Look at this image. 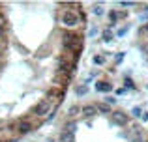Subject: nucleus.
I'll use <instances>...</instances> for the list:
<instances>
[{"label":"nucleus","instance_id":"obj_13","mask_svg":"<svg viewBox=\"0 0 148 142\" xmlns=\"http://www.w3.org/2000/svg\"><path fill=\"white\" fill-rule=\"evenodd\" d=\"M112 36H114V34L111 32V30H103V34H101V37H103V41H112Z\"/></svg>","mask_w":148,"mask_h":142},{"label":"nucleus","instance_id":"obj_22","mask_svg":"<svg viewBox=\"0 0 148 142\" xmlns=\"http://www.w3.org/2000/svg\"><path fill=\"white\" fill-rule=\"evenodd\" d=\"M96 34H98V28H90V32H88V36H90V37H94Z\"/></svg>","mask_w":148,"mask_h":142},{"label":"nucleus","instance_id":"obj_7","mask_svg":"<svg viewBox=\"0 0 148 142\" xmlns=\"http://www.w3.org/2000/svg\"><path fill=\"white\" fill-rule=\"evenodd\" d=\"M60 142H75V133H69V131H62L60 137H58Z\"/></svg>","mask_w":148,"mask_h":142},{"label":"nucleus","instance_id":"obj_3","mask_svg":"<svg viewBox=\"0 0 148 142\" xmlns=\"http://www.w3.org/2000/svg\"><path fill=\"white\" fill-rule=\"evenodd\" d=\"M73 67H75V66H73L71 60H66V58L58 60V73H64L68 79L71 77V69H73Z\"/></svg>","mask_w":148,"mask_h":142},{"label":"nucleus","instance_id":"obj_2","mask_svg":"<svg viewBox=\"0 0 148 142\" xmlns=\"http://www.w3.org/2000/svg\"><path fill=\"white\" fill-rule=\"evenodd\" d=\"M60 21H62V24H66V26H75L77 22H79V19H77V15H75V11H64V13L60 15Z\"/></svg>","mask_w":148,"mask_h":142},{"label":"nucleus","instance_id":"obj_18","mask_svg":"<svg viewBox=\"0 0 148 142\" xmlns=\"http://www.w3.org/2000/svg\"><path fill=\"white\" fill-rule=\"evenodd\" d=\"M133 88H135L133 80H131V79H126V90H133Z\"/></svg>","mask_w":148,"mask_h":142},{"label":"nucleus","instance_id":"obj_9","mask_svg":"<svg viewBox=\"0 0 148 142\" xmlns=\"http://www.w3.org/2000/svg\"><path fill=\"white\" fill-rule=\"evenodd\" d=\"M81 112L86 114V116H94V114L98 112V107H96V105H84L83 109H81Z\"/></svg>","mask_w":148,"mask_h":142},{"label":"nucleus","instance_id":"obj_17","mask_svg":"<svg viewBox=\"0 0 148 142\" xmlns=\"http://www.w3.org/2000/svg\"><path fill=\"white\" fill-rule=\"evenodd\" d=\"M124 58H126V52H118V54L114 56V62H118V64H120V62H122Z\"/></svg>","mask_w":148,"mask_h":142},{"label":"nucleus","instance_id":"obj_19","mask_svg":"<svg viewBox=\"0 0 148 142\" xmlns=\"http://www.w3.org/2000/svg\"><path fill=\"white\" fill-rule=\"evenodd\" d=\"M92 13H94V15H103V7H101V6H96L94 10H92Z\"/></svg>","mask_w":148,"mask_h":142},{"label":"nucleus","instance_id":"obj_1","mask_svg":"<svg viewBox=\"0 0 148 142\" xmlns=\"http://www.w3.org/2000/svg\"><path fill=\"white\" fill-rule=\"evenodd\" d=\"M62 47L66 51L73 52L75 58L79 56V52L83 51V39L81 36H77L75 32H62Z\"/></svg>","mask_w":148,"mask_h":142},{"label":"nucleus","instance_id":"obj_10","mask_svg":"<svg viewBox=\"0 0 148 142\" xmlns=\"http://www.w3.org/2000/svg\"><path fill=\"white\" fill-rule=\"evenodd\" d=\"M96 90H98V92H111V90H112V86H111L109 82L98 80V82H96Z\"/></svg>","mask_w":148,"mask_h":142},{"label":"nucleus","instance_id":"obj_25","mask_svg":"<svg viewBox=\"0 0 148 142\" xmlns=\"http://www.w3.org/2000/svg\"><path fill=\"white\" fill-rule=\"evenodd\" d=\"M4 30H6V28H4V24H2V22H0V36H2V34H4Z\"/></svg>","mask_w":148,"mask_h":142},{"label":"nucleus","instance_id":"obj_26","mask_svg":"<svg viewBox=\"0 0 148 142\" xmlns=\"http://www.w3.org/2000/svg\"><path fill=\"white\" fill-rule=\"evenodd\" d=\"M0 66H2V58H0Z\"/></svg>","mask_w":148,"mask_h":142},{"label":"nucleus","instance_id":"obj_15","mask_svg":"<svg viewBox=\"0 0 148 142\" xmlns=\"http://www.w3.org/2000/svg\"><path fill=\"white\" fill-rule=\"evenodd\" d=\"M94 64H96V66H103V64H105V56H101V54L94 56Z\"/></svg>","mask_w":148,"mask_h":142},{"label":"nucleus","instance_id":"obj_12","mask_svg":"<svg viewBox=\"0 0 148 142\" xmlns=\"http://www.w3.org/2000/svg\"><path fill=\"white\" fill-rule=\"evenodd\" d=\"M98 107V112H101V114H109L111 112V107L107 105V103H99V105H96Z\"/></svg>","mask_w":148,"mask_h":142},{"label":"nucleus","instance_id":"obj_11","mask_svg":"<svg viewBox=\"0 0 148 142\" xmlns=\"http://www.w3.org/2000/svg\"><path fill=\"white\" fill-rule=\"evenodd\" d=\"M88 94V84H79V86H75V95H79V97H83V95Z\"/></svg>","mask_w":148,"mask_h":142},{"label":"nucleus","instance_id":"obj_21","mask_svg":"<svg viewBox=\"0 0 148 142\" xmlns=\"http://www.w3.org/2000/svg\"><path fill=\"white\" fill-rule=\"evenodd\" d=\"M126 88H118V90H116V95H124V94H126Z\"/></svg>","mask_w":148,"mask_h":142},{"label":"nucleus","instance_id":"obj_14","mask_svg":"<svg viewBox=\"0 0 148 142\" xmlns=\"http://www.w3.org/2000/svg\"><path fill=\"white\" fill-rule=\"evenodd\" d=\"M143 112H145V110H143V107H133V109H131V114H133L135 118H141Z\"/></svg>","mask_w":148,"mask_h":142},{"label":"nucleus","instance_id":"obj_23","mask_svg":"<svg viewBox=\"0 0 148 142\" xmlns=\"http://www.w3.org/2000/svg\"><path fill=\"white\" fill-rule=\"evenodd\" d=\"M141 120H143V122H148V112H146V110H145V112H143V116H141Z\"/></svg>","mask_w":148,"mask_h":142},{"label":"nucleus","instance_id":"obj_4","mask_svg":"<svg viewBox=\"0 0 148 142\" xmlns=\"http://www.w3.org/2000/svg\"><path fill=\"white\" fill-rule=\"evenodd\" d=\"M47 112H49V101L47 99H41L38 105L32 107V114L34 116H43V114H47Z\"/></svg>","mask_w":148,"mask_h":142},{"label":"nucleus","instance_id":"obj_8","mask_svg":"<svg viewBox=\"0 0 148 142\" xmlns=\"http://www.w3.org/2000/svg\"><path fill=\"white\" fill-rule=\"evenodd\" d=\"M124 11H116V10H111L109 11V19H111V24H116V21H118V19H122L124 17Z\"/></svg>","mask_w":148,"mask_h":142},{"label":"nucleus","instance_id":"obj_16","mask_svg":"<svg viewBox=\"0 0 148 142\" xmlns=\"http://www.w3.org/2000/svg\"><path fill=\"white\" fill-rule=\"evenodd\" d=\"M127 30H130V26H124V28H120V30H118V32H116V36H118V37H122V36H126V34H127Z\"/></svg>","mask_w":148,"mask_h":142},{"label":"nucleus","instance_id":"obj_6","mask_svg":"<svg viewBox=\"0 0 148 142\" xmlns=\"http://www.w3.org/2000/svg\"><path fill=\"white\" fill-rule=\"evenodd\" d=\"M112 122H114V124H120V125H126L127 122H130V118L126 116V112L118 110V112H112Z\"/></svg>","mask_w":148,"mask_h":142},{"label":"nucleus","instance_id":"obj_27","mask_svg":"<svg viewBox=\"0 0 148 142\" xmlns=\"http://www.w3.org/2000/svg\"><path fill=\"white\" fill-rule=\"evenodd\" d=\"M146 90H148V84H146Z\"/></svg>","mask_w":148,"mask_h":142},{"label":"nucleus","instance_id":"obj_5","mask_svg":"<svg viewBox=\"0 0 148 142\" xmlns=\"http://www.w3.org/2000/svg\"><path fill=\"white\" fill-rule=\"evenodd\" d=\"M17 129H19L21 135H26V133H32L34 131V125L30 124L28 120H19L17 122Z\"/></svg>","mask_w":148,"mask_h":142},{"label":"nucleus","instance_id":"obj_24","mask_svg":"<svg viewBox=\"0 0 148 142\" xmlns=\"http://www.w3.org/2000/svg\"><path fill=\"white\" fill-rule=\"evenodd\" d=\"M4 47H6V45H4V41H2V39H0V52H2V51H4Z\"/></svg>","mask_w":148,"mask_h":142},{"label":"nucleus","instance_id":"obj_20","mask_svg":"<svg viewBox=\"0 0 148 142\" xmlns=\"http://www.w3.org/2000/svg\"><path fill=\"white\" fill-rule=\"evenodd\" d=\"M105 101H107V105L111 107V105H114V103H116V99L112 97V95H107V97H105Z\"/></svg>","mask_w":148,"mask_h":142}]
</instances>
